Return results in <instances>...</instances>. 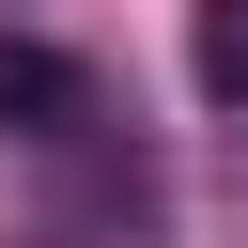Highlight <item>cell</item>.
Masks as SVG:
<instances>
[{
  "mask_svg": "<svg viewBox=\"0 0 248 248\" xmlns=\"http://www.w3.org/2000/svg\"><path fill=\"white\" fill-rule=\"evenodd\" d=\"M202 108H248V0H202Z\"/></svg>",
  "mask_w": 248,
  "mask_h": 248,
  "instance_id": "7a4b0ae2",
  "label": "cell"
},
{
  "mask_svg": "<svg viewBox=\"0 0 248 248\" xmlns=\"http://www.w3.org/2000/svg\"><path fill=\"white\" fill-rule=\"evenodd\" d=\"M93 124H108V108H93V62L0 31V155H78Z\"/></svg>",
  "mask_w": 248,
  "mask_h": 248,
  "instance_id": "6da1fadb",
  "label": "cell"
}]
</instances>
